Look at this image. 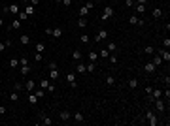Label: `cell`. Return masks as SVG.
Returning a JSON list of instances; mask_svg holds the SVG:
<instances>
[{
    "mask_svg": "<svg viewBox=\"0 0 170 126\" xmlns=\"http://www.w3.org/2000/svg\"><path fill=\"white\" fill-rule=\"evenodd\" d=\"M49 79H51V81L59 79V70H57V68H55V70H49Z\"/></svg>",
    "mask_w": 170,
    "mask_h": 126,
    "instance_id": "8fae6325",
    "label": "cell"
},
{
    "mask_svg": "<svg viewBox=\"0 0 170 126\" xmlns=\"http://www.w3.org/2000/svg\"><path fill=\"white\" fill-rule=\"evenodd\" d=\"M145 119H148V122L151 124V126L159 124V120H157V115H155V113H151V111H148V113H145Z\"/></svg>",
    "mask_w": 170,
    "mask_h": 126,
    "instance_id": "7a4b0ae2",
    "label": "cell"
},
{
    "mask_svg": "<svg viewBox=\"0 0 170 126\" xmlns=\"http://www.w3.org/2000/svg\"><path fill=\"white\" fill-rule=\"evenodd\" d=\"M72 59L74 60H81V51H74L72 53Z\"/></svg>",
    "mask_w": 170,
    "mask_h": 126,
    "instance_id": "4dcf8cb0",
    "label": "cell"
},
{
    "mask_svg": "<svg viewBox=\"0 0 170 126\" xmlns=\"http://www.w3.org/2000/svg\"><path fill=\"white\" fill-rule=\"evenodd\" d=\"M28 72H30V66H28V64H27V66H21V74H23V75H27Z\"/></svg>",
    "mask_w": 170,
    "mask_h": 126,
    "instance_id": "74e56055",
    "label": "cell"
},
{
    "mask_svg": "<svg viewBox=\"0 0 170 126\" xmlns=\"http://www.w3.org/2000/svg\"><path fill=\"white\" fill-rule=\"evenodd\" d=\"M4 49H6V43H0V53H2Z\"/></svg>",
    "mask_w": 170,
    "mask_h": 126,
    "instance_id": "db71d44e",
    "label": "cell"
},
{
    "mask_svg": "<svg viewBox=\"0 0 170 126\" xmlns=\"http://www.w3.org/2000/svg\"><path fill=\"white\" fill-rule=\"evenodd\" d=\"M17 19H19V21H27V19H28V15H27L25 11H19V13H17Z\"/></svg>",
    "mask_w": 170,
    "mask_h": 126,
    "instance_id": "cb8c5ba5",
    "label": "cell"
},
{
    "mask_svg": "<svg viewBox=\"0 0 170 126\" xmlns=\"http://www.w3.org/2000/svg\"><path fill=\"white\" fill-rule=\"evenodd\" d=\"M6 113V107H4V105H0V115H4Z\"/></svg>",
    "mask_w": 170,
    "mask_h": 126,
    "instance_id": "f5cc1de1",
    "label": "cell"
},
{
    "mask_svg": "<svg viewBox=\"0 0 170 126\" xmlns=\"http://www.w3.org/2000/svg\"><path fill=\"white\" fill-rule=\"evenodd\" d=\"M55 2H62V0H55Z\"/></svg>",
    "mask_w": 170,
    "mask_h": 126,
    "instance_id": "6f0895ef",
    "label": "cell"
},
{
    "mask_svg": "<svg viewBox=\"0 0 170 126\" xmlns=\"http://www.w3.org/2000/svg\"><path fill=\"white\" fill-rule=\"evenodd\" d=\"M74 120H76V122H83V115H81L80 111H77V113L74 115Z\"/></svg>",
    "mask_w": 170,
    "mask_h": 126,
    "instance_id": "83f0119b",
    "label": "cell"
},
{
    "mask_svg": "<svg viewBox=\"0 0 170 126\" xmlns=\"http://www.w3.org/2000/svg\"><path fill=\"white\" fill-rule=\"evenodd\" d=\"M111 15H114V8H111V6H106L104 11H102V15H100V19H102V21H106V19H110Z\"/></svg>",
    "mask_w": 170,
    "mask_h": 126,
    "instance_id": "6da1fadb",
    "label": "cell"
},
{
    "mask_svg": "<svg viewBox=\"0 0 170 126\" xmlns=\"http://www.w3.org/2000/svg\"><path fill=\"white\" fill-rule=\"evenodd\" d=\"M161 15H163V9H161V8H155V9H153V17H157V19H159Z\"/></svg>",
    "mask_w": 170,
    "mask_h": 126,
    "instance_id": "f1b7e54d",
    "label": "cell"
},
{
    "mask_svg": "<svg viewBox=\"0 0 170 126\" xmlns=\"http://www.w3.org/2000/svg\"><path fill=\"white\" fill-rule=\"evenodd\" d=\"M83 72H87V68H85V64H77V74H83Z\"/></svg>",
    "mask_w": 170,
    "mask_h": 126,
    "instance_id": "e575fe53",
    "label": "cell"
},
{
    "mask_svg": "<svg viewBox=\"0 0 170 126\" xmlns=\"http://www.w3.org/2000/svg\"><path fill=\"white\" fill-rule=\"evenodd\" d=\"M38 2H40V0H28V4H32V6H36Z\"/></svg>",
    "mask_w": 170,
    "mask_h": 126,
    "instance_id": "816d5d0a",
    "label": "cell"
},
{
    "mask_svg": "<svg viewBox=\"0 0 170 126\" xmlns=\"http://www.w3.org/2000/svg\"><path fill=\"white\" fill-rule=\"evenodd\" d=\"M144 70H145V72H148V74H153V72H155V70H157V66H155V64H153V62H148V64H145V66H144Z\"/></svg>",
    "mask_w": 170,
    "mask_h": 126,
    "instance_id": "52a82bcc",
    "label": "cell"
},
{
    "mask_svg": "<svg viewBox=\"0 0 170 126\" xmlns=\"http://www.w3.org/2000/svg\"><path fill=\"white\" fill-rule=\"evenodd\" d=\"M106 38H108V30H98L95 36V41H104Z\"/></svg>",
    "mask_w": 170,
    "mask_h": 126,
    "instance_id": "3957f363",
    "label": "cell"
},
{
    "mask_svg": "<svg viewBox=\"0 0 170 126\" xmlns=\"http://www.w3.org/2000/svg\"><path fill=\"white\" fill-rule=\"evenodd\" d=\"M96 59H98V53H96V51H91V53H89V60L95 62Z\"/></svg>",
    "mask_w": 170,
    "mask_h": 126,
    "instance_id": "d4e9b609",
    "label": "cell"
},
{
    "mask_svg": "<svg viewBox=\"0 0 170 126\" xmlns=\"http://www.w3.org/2000/svg\"><path fill=\"white\" fill-rule=\"evenodd\" d=\"M23 11H25V13H27L28 17H30V15H34V6H32V4H27V6H25V9H23Z\"/></svg>",
    "mask_w": 170,
    "mask_h": 126,
    "instance_id": "ba28073f",
    "label": "cell"
},
{
    "mask_svg": "<svg viewBox=\"0 0 170 126\" xmlns=\"http://www.w3.org/2000/svg\"><path fill=\"white\" fill-rule=\"evenodd\" d=\"M159 57H161V59H163V62H164V60L168 62V60H170V53H168V49H164V51H161V55H159Z\"/></svg>",
    "mask_w": 170,
    "mask_h": 126,
    "instance_id": "4fadbf2b",
    "label": "cell"
},
{
    "mask_svg": "<svg viewBox=\"0 0 170 126\" xmlns=\"http://www.w3.org/2000/svg\"><path fill=\"white\" fill-rule=\"evenodd\" d=\"M47 92H55V85L49 83V87H47Z\"/></svg>",
    "mask_w": 170,
    "mask_h": 126,
    "instance_id": "ee69618b",
    "label": "cell"
},
{
    "mask_svg": "<svg viewBox=\"0 0 170 126\" xmlns=\"http://www.w3.org/2000/svg\"><path fill=\"white\" fill-rule=\"evenodd\" d=\"M66 81H68V83H70L72 87H76V74H74V72L66 74Z\"/></svg>",
    "mask_w": 170,
    "mask_h": 126,
    "instance_id": "5b68a950",
    "label": "cell"
},
{
    "mask_svg": "<svg viewBox=\"0 0 170 126\" xmlns=\"http://www.w3.org/2000/svg\"><path fill=\"white\" fill-rule=\"evenodd\" d=\"M25 87H27V90H28V92H32V90H34V87H36V83H34V81L30 79V81H27V83H25Z\"/></svg>",
    "mask_w": 170,
    "mask_h": 126,
    "instance_id": "e0dca14e",
    "label": "cell"
},
{
    "mask_svg": "<svg viewBox=\"0 0 170 126\" xmlns=\"http://www.w3.org/2000/svg\"><path fill=\"white\" fill-rule=\"evenodd\" d=\"M28 102H30L32 105H36L38 104V96L34 94V92H28Z\"/></svg>",
    "mask_w": 170,
    "mask_h": 126,
    "instance_id": "7c38bea8",
    "label": "cell"
},
{
    "mask_svg": "<svg viewBox=\"0 0 170 126\" xmlns=\"http://www.w3.org/2000/svg\"><path fill=\"white\" fill-rule=\"evenodd\" d=\"M34 94H36V96H38V100H40V98H43V96H46V90H43V89H40V90H36Z\"/></svg>",
    "mask_w": 170,
    "mask_h": 126,
    "instance_id": "f35d334b",
    "label": "cell"
},
{
    "mask_svg": "<svg viewBox=\"0 0 170 126\" xmlns=\"http://www.w3.org/2000/svg\"><path fill=\"white\" fill-rule=\"evenodd\" d=\"M145 2H148V0H136V4H144V6H145Z\"/></svg>",
    "mask_w": 170,
    "mask_h": 126,
    "instance_id": "11a10c76",
    "label": "cell"
},
{
    "mask_svg": "<svg viewBox=\"0 0 170 126\" xmlns=\"http://www.w3.org/2000/svg\"><path fill=\"white\" fill-rule=\"evenodd\" d=\"M51 36H53V38H55V40H59V38L62 36V30H61V28H53V32H51Z\"/></svg>",
    "mask_w": 170,
    "mask_h": 126,
    "instance_id": "5bb4252c",
    "label": "cell"
},
{
    "mask_svg": "<svg viewBox=\"0 0 170 126\" xmlns=\"http://www.w3.org/2000/svg\"><path fill=\"white\" fill-rule=\"evenodd\" d=\"M151 62H153L155 66H161V64H163V59H161V57L157 55V57H153V60H151Z\"/></svg>",
    "mask_w": 170,
    "mask_h": 126,
    "instance_id": "484cf974",
    "label": "cell"
},
{
    "mask_svg": "<svg viewBox=\"0 0 170 126\" xmlns=\"http://www.w3.org/2000/svg\"><path fill=\"white\" fill-rule=\"evenodd\" d=\"M9 100H12V102H17V100H19V94H17V92H12V94H9Z\"/></svg>",
    "mask_w": 170,
    "mask_h": 126,
    "instance_id": "b9f144b4",
    "label": "cell"
},
{
    "mask_svg": "<svg viewBox=\"0 0 170 126\" xmlns=\"http://www.w3.org/2000/svg\"><path fill=\"white\" fill-rule=\"evenodd\" d=\"M106 85L114 87V85H115V77H114V75H106Z\"/></svg>",
    "mask_w": 170,
    "mask_h": 126,
    "instance_id": "d6986e66",
    "label": "cell"
},
{
    "mask_svg": "<svg viewBox=\"0 0 170 126\" xmlns=\"http://www.w3.org/2000/svg\"><path fill=\"white\" fill-rule=\"evenodd\" d=\"M87 13H89V8H87V6H83V8H80V15H81V17H85Z\"/></svg>",
    "mask_w": 170,
    "mask_h": 126,
    "instance_id": "1f68e13d",
    "label": "cell"
},
{
    "mask_svg": "<svg viewBox=\"0 0 170 126\" xmlns=\"http://www.w3.org/2000/svg\"><path fill=\"white\" fill-rule=\"evenodd\" d=\"M46 51V45L43 43H36V53H43Z\"/></svg>",
    "mask_w": 170,
    "mask_h": 126,
    "instance_id": "d6a6232c",
    "label": "cell"
},
{
    "mask_svg": "<svg viewBox=\"0 0 170 126\" xmlns=\"http://www.w3.org/2000/svg\"><path fill=\"white\" fill-rule=\"evenodd\" d=\"M129 23H130V25H144V21H142V19H138L136 15H130L129 17Z\"/></svg>",
    "mask_w": 170,
    "mask_h": 126,
    "instance_id": "8992f818",
    "label": "cell"
},
{
    "mask_svg": "<svg viewBox=\"0 0 170 126\" xmlns=\"http://www.w3.org/2000/svg\"><path fill=\"white\" fill-rule=\"evenodd\" d=\"M125 4H127L129 8H132V6H134V0H125Z\"/></svg>",
    "mask_w": 170,
    "mask_h": 126,
    "instance_id": "7dc6e473",
    "label": "cell"
},
{
    "mask_svg": "<svg viewBox=\"0 0 170 126\" xmlns=\"http://www.w3.org/2000/svg\"><path fill=\"white\" fill-rule=\"evenodd\" d=\"M80 41H81V43H89V36H87V34H81V36H80Z\"/></svg>",
    "mask_w": 170,
    "mask_h": 126,
    "instance_id": "8d00e7d4",
    "label": "cell"
},
{
    "mask_svg": "<svg viewBox=\"0 0 170 126\" xmlns=\"http://www.w3.org/2000/svg\"><path fill=\"white\" fill-rule=\"evenodd\" d=\"M144 53H145V55H153V53H155V49H153L151 45H148V47L144 49Z\"/></svg>",
    "mask_w": 170,
    "mask_h": 126,
    "instance_id": "d590c367",
    "label": "cell"
},
{
    "mask_svg": "<svg viewBox=\"0 0 170 126\" xmlns=\"http://www.w3.org/2000/svg\"><path fill=\"white\" fill-rule=\"evenodd\" d=\"M163 45H164V49H168V47H170V40H168V38L163 41Z\"/></svg>",
    "mask_w": 170,
    "mask_h": 126,
    "instance_id": "f6af8a7d",
    "label": "cell"
},
{
    "mask_svg": "<svg viewBox=\"0 0 170 126\" xmlns=\"http://www.w3.org/2000/svg\"><path fill=\"white\" fill-rule=\"evenodd\" d=\"M21 23H23V21L13 19V23H12V26H9V30H17V28H21Z\"/></svg>",
    "mask_w": 170,
    "mask_h": 126,
    "instance_id": "9c48e42d",
    "label": "cell"
},
{
    "mask_svg": "<svg viewBox=\"0 0 170 126\" xmlns=\"http://www.w3.org/2000/svg\"><path fill=\"white\" fill-rule=\"evenodd\" d=\"M129 89H136V87H138V79H134V77H132V79H129Z\"/></svg>",
    "mask_w": 170,
    "mask_h": 126,
    "instance_id": "7402d4cb",
    "label": "cell"
},
{
    "mask_svg": "<svg viewBox=\"0 0 170 126\" xmlns=\"http://www.w3.org/2000/svg\"><path fill=\"white\" fill-rule=\"evenodd\" d=\"M51 122H53V120H51L49 117H43V119H42V124H43V126H49Z\"/></svg>",
    "mask_w": 170,
    "mask_h": 126,
    "instance_id": "ab89813d",
    "label": "cell"
},
{
    "mask_svg": "<svg viewBox=\"0 0 170 126\" xmlns=\"http://www.w3.org/2000/svg\"><path fill=\"white\" fill-rule=\"evenodd\" d=\"M8 9H9V13H13V15H17L21 9H19V6L17 4H12V6H8Z\"/></svg>",
    "mask_w": 170,
    "mask_h": 126,
    "instance_id": "30bf717a",
    "label": "cell"
},
{
    "mask_svg": "<svg viewBox=\"0 0 170 126\" xmlns=\"http://www.w3.org/2000/svg\"><path fill=\"white\" fill-rule=\"evenodd\" d=\"M163 96H164V98H166V100H168V98H170V90L166 89V90H164V92H163Z\"/></svg>",
    "mask_w": 170,
    "mask_h": 126,
    "instance_id": "c3c4849f",
    "label": "cell"
},
{
    "mask_svg": "<svg viewBox=\"0 0 170 126\" xmlns=\"http://www.w3.org/2000/svg\"><path fill=\"white\" fill-rule=\"evenodd\" d=\"M4 25V21H2V17H0V26H2Z\"/></svg>",
    "mask_w": 170,
    "mask_h": 126,
    "instance_id": "9f6ffc18",
    "label": "cell"
},
{
    "mask_svg": "<svg viewBox=\"0 0 170 126\" xmlns=\"http://www.w3.org/2000/svg\"><path fill=\"white\" fill-rule=\"evenodd\" d=\"M34 60H42V53H36V55H34Z\"/></svg>",
    "mask_w": 170,
    "mask_h": 126,
    "instance_id": "681fc988",
    "label": "cell"
},
{
    "mask_svg": "<svg viewBox=\"0 0 170 126\" xmlns=\"http://www.w3.org/2000/svg\"><path fill=\"white\" fill-rule=\"evenodd\" d=\"M134 8H136V13H144V11H145V6H144V4H136V2H134Z\"/></svg>",
    "mask_w": 170,
    "mask_h": 126,
    "instance_id": "ffe728a7",
    "label": "cell"
},
{
    "mask_svg": "<svg viewBox=\"0 0 170 126\" xmlns=\"http://www.w3.org/2000/svg\"><path fill=\"white\" fill-rule=\"evenodd\" d=\"M47 87H49V79H47V77H46V79H42V81H40V89L47 90Z\"/></svg>",
    "mask_w": 170,
    "mask_h": 126,
    "instance_id": "44dd1931",
    "label": "cell"
},
{
    "mask_svg": "<svg viewBox=\"0 0 170 126\" xmlns=\"http://www.w3.org/2000/svg\"><path fill=\"white\" fill-rule=\"evenodd\" d=\"M57 68V62H49V70H55Z\"/></svg>",
    "mask_w": 170,
    "mask_h": 126,
    "instance_id": "f907efd6",
    "label": "cell"
},
{
    "mask_svg": "<svg viewBox=\"0 0 170 126\" xmlns=\"http://www.w3.org/2000/svg\"><path fill=\"white\" fill-rule=\"evenodd\" d=\"M62 6H66V8L72 6V0H62Z\"/></svg>",
    "mask_w": 170,
    "mask_h": 126,
    "instance_id": "bcb514c9",
    "label": "cell"
},
{
    "mask_svg": "<svg viewBox=\"0 0 170 126\" xmlns=\"http://www.w3.org/2000/svg\"><path fill=\"white\" fill-rule=\"evenodd\" d=\"M98 57H102V59H108V57H110V51H108V49H102V51L98 53Z\"/></svg>",
    "mask_w": 170,
    "mask_h": 126,
    "instance_id": "f546056e",
    "label": "cell"
},
{
    "mask_svg": "<svg viewBox=\"0 0 170 126\" xmlns=\"http://www.w3.org/2000/svg\"><path fill=\"white\" fill-rule=\"evenodd\" d=\"M85 68H87V72H89V74H93V72L96 70V64H95V62H89Z\"/></svg>",
    "mask_w": 170,
    "mask_h": 126,
    "instance_id": "603a6c76",
    "label": "cell"
},
{
    "mask_svg": "<svg viewBox=\"0 0 170 126\" xmlns=\"http://www.w3.org/2000/svg\"><path fill=\"white\" fill-rule=\"evenodd\" d=\"M77 26H80V28H85V26H87V19H85V17H81L80 21H77Z\"/></svg>",
    "mask_w": 170,
    "mask_h": 126,
    "instance_id": "4316f807",
    "label": "cell"
},
{
    "mask_svg": "<svg viewBox=\"0 0 170 126\" xmlns=\"http://www.w3.org/2000/svg\"><path fill=\"white\" fill-rule=\"evenodd\" d=\"M153 105H155V109H157V111H164V102H163V98L153 100Z\"/></svg>",
    "mask_w": 170,
    "mask_h": 126,
    "instance_id": "277c9868",
    "label": "cell"
},
{
    "mask_svg": "<svg viewBox=\"0 0 170 126\" xmlns=\"http://www.w3.org/2000/svg\"><path fill=\"white\" fill-rule=\"evenodd\" d=\"M59 119H61V120H70V113H68V111H61V113H59Z\"/></svg>",
    "mask_w": 170,
    "mask_h": 126,
    "instance_id": "2e32d148",
    "label": "cell"
},
{
    "mask_svg": "<svg viewBox=\"0 0 170 126\" xmlns=\"http://www.w3.org/2000/svg\"><path fill=\"white\" fill-rule=\"evenodd\" d=\"M19 66V60L17 59H9V68H17Z\"/></svg>",
    "mask_w": 170,
    "mask_h": 126,
    "instance_id": "836d02e7",
    "label": "cell"
},
{
    "mask_svg": "<svg viewBox=\"0 0 170 126\" xmlns=\"http://www.w3.org/2000/svg\"><path fill=\"white\" fill-rule=\"evenodd\" d=\"M19 41H21L23 45H28V43H30V38H28L27 34H21V38H19Z\"/></svg>",
    "mask_w": 170,
    "mask_h": 126,
    "instance_id": "9a60e30c",
    "label": "cell"
},
{
    "mask_svg": "<svg viewBox=\"0 0 170 126\" xmlns=\"http://www.w3.org/2000/svg\"><path fill=\"white\" fill-rule=\"evenodd\" d=\"M27 64H28V59H25V57L19 59V66H27Z\"/></svg>",
    "mask_w": 170,
    "mask_h": 126,
    "instance_id": "7bdbcfd3",
    "label": "cell"
},
{
    "mask_svg": "<svg viewBox=\"0 0 170 126\" xmlns=\"http://www.w3.org/2000/svg\"><path fill=\"white\" fill-rule=\"evenodd\" d=\"M108 60L111 62V64H115V62H117V57L114 55V53H110V57H108Z\"/></svg>",
    "mask_w": 170,
    "mask_h": 126,
    "instance_id": "60d3db41",
    "label": "cell"
},
{
    "mask_svg": "<svg viewBox=\"0 0 170 126\" xmlns=\"http://www.w3.org/2000/svg\"><path fill=\"white\" fill-rule=\"evenodd\" d=\"M106 49H108L110 53H115V51H117V43H114V41H110V43H108V47H106Z\"/></svg>",
    "mask_w": 170,
    "mask_h": 126,
    "instance_id": "ac0fdd59",
    "label": "cell"
}]
</instances>
